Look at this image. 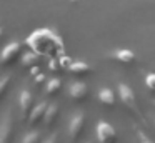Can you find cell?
I'll use <instances>...</instances> for the list:
<instances>
[{
	"instance_id": "cell-20",
	"label": "cell",
	"mask_w": 155,
	"mask_h": 143,
	"mask_svg": "<svg viewBox=\"0 0 155 143\" xmlns=\"http://www.w3.org/2000/svg\"><path fill=\"white\" fill-rule=\"evenodd\" d=\"M44 143H58V140H57V135H52V136H48V138L45 140Z\"/></svg>"
},
{
	"instance_id": "cell-3",
	"label": "cell",
	"mask_w": 155,
	"mask_h": 143,
	"mask_svg": "<svg viewBox=\"0 0 155 143\" xmlns=\"http://www.w3.org/2000/svg\"><path fill=\"white\" fill-rule=\"evenodd\" d=\"M14 138V113L8 108L0 122V143H12Z\"/></svg>"
},
{
	"instance_id": "cell-5",
	"label": "cell",
	"mask_w": 155,
	"mask_h": 143,
	"mask_svg": "<svg viewBox=\"0 0 155 143\" xmlns=\"http://www.w3.org/2000/svg\"><path fill=\"white\" fill-rule=\"evenodd\" d=\"M85 130V113L78 112L72 116L70 123H68V135H70V141L75 143L82 136Z\"/></svg>"
},
{
	"instance_id": "cell-22",
	"label": "cell",
	"mask_w": 155,
	"mask_h": 143,
	"mask_svg": "<svg viewBox=\"0 0 155 143\" xmlns=\"http://www.w3.org/2000/svg\"><path fill=\"white\" fill-rule=\"evenodd\" d=\"M153 123H155V120H153Z\"/></svg>"
},
{
	"instance_id": "cell-15",
	"label": "cell",
	"mask_w": 155,
	"mask_h": 143,
	"mask_svg": "<svg viewBox=\"0 0 155 143\" xmlns=\"http://www.w3.org/2000/svg\"><path fill=\"white\" fill-rule=\"evenodd\" d=\"M10 82H12V76H10V75L4 76V78H0V100L5 96L8 86H10Z\"/></svg>"
},
{
	"instance_id": "cell-12",
	"label": "cell",
	"mask_w": 155,
	"mask_h": 143,
	"mask_svg": "<svg viewBox=\"0 0 155 143\" xmlns=\"http://www.w3.org/2000/svg\"><path fill=\"white\" fill-rule=\"evenodd\" d=\"M58 115H60V110H58V106H57V105H48L47 113H45V118H44L45 125H47V126H52V125H54V123L58 120Z\"/></svg>"
},
{
	"instance_id": "cell-21",
	"label": "cell",
	"mask_w": 155,
	"mask_h": 143,
	"mask_svg": "<svg viewBox=\"0 0 155 143\" xmlns=\"http://www.w3.org/2000/svg\"><path fill=\"white\" fill-rule=\"evenodd\" d=\"M0 37H2V30H0Z\"/></svg>"
},
{
	"instance_id": "cell-13",
	"label": "cell",
	"mask_w": 155,
	"mask_h": 143,
	"mask_svg": "<svg viewBox=\"0 0 155 143\" xmlns=\"http://www.w3.org/2000/svg\"><path fill=\"white\" fill-rule=\"evenodd\" d=\"M38 62H40V58H38V55L34 53V52H28V53H25V55L22 57V65H24L27 70H32L34 67H37Z\"/></svg>"
},
{
	"instance_id": "cell-8",
	"label": "cell",
	"mask_w": 155,
	"mask_h": 143,
	"mask_svg": "<svg viewBox=\"0 0 155 143\" xmlns=\"http://www.w3.org/2000/svg\"><path fill=\"white\" fill-rule=\"evenodd\" d=\"M112 60H115L117 63H122V65H130V63L135 62V53L130 52V50H115L114 53H112Z\"/></svg>"
},
{
	"instance_id": "cell-19",
	"label": "cell",
	"mask_w": 155,
	"mask_h": 143,
	"mask_svg": "<svg viewBox=\"0 0 155 143\" xmlns=\"http://www.w3.org/2000/svg\"><path fill=\"white\" fill-rule=\"evenodd\" d=\"M44 82H45V75H42V73H38V75L35 76V83H37V85H42Z\"/></svg>"
},
{
	"instance_id": "cell-11",
	"label": "cell",
	"mask_w": 155,
	"mask_h": 143,
	"mask_svg": "<svg viewBox=\"0 0 155 143\" xmlns=\"http://www.w3.org/2000/svg\"><path fill=\"white\" fill-rule=\"evenodd\" d=\"M98 102L102 103V105L105 106H114L115 105V96H114V92H112L110 88H102L100 92H98Z\"/></svg>"
},
{
	"instance_id": "cell-17",
	"label": "cell",
	"mask_w": 155,
	"mask_h": 143,
	"mask_svg": "<svg viewBox=\"0 0 155 143\" xmlns=\"http://www.w3.org/2000/svg\"><path fill=\"white\" fill-rule=\"evenodd\" d=\"M145 85L150 92H155V73H148L145 76Z\"/></svg>"
},
{
	"instance_id": "cell-18",
	"label": "cell",
	"mask_w": 155,
	"mask_h": 143,
	"mask_svg": "<svg viewBox=\"0 0 155 143\" xmlns=\"http://www.w3.org/2000/svg\"><path fill=\"white\" fill-rule=\"evenodd\" d=\"M137 136H138V140H140V143H153L143 132H142V130H137Z\"/></svg>"
},
{
	"instance_id": "cell-16",
	"label": "cell",
	"mask_w": 155,
	"mask_h": 143,
	"mask_svg": "<svg viewBox=\"0 0 155 143\" xmlns=\"http://www.w3.org/2000/svg\"><path fill=\"white\" fill-rule=\"evenodd\" d=\"M22 143H40V133L38 132H32V133H27L22 140Z\"/></svg>"
},
{
	"instance_id": "cell-6",
	"label": "cell",
	"mask_w": 155,
	"mask_h": 143,
	"mask_svg": "<svg viewBox=\"0 0 155 143\" xmlns=\"http://www.w3.org/2000/svg\"><path fill=\"white\" fill-rule=\"evenodd\" d=\"M32 105H34V96L28 90H22L18 95V106H20V116L22 120H28L32 113Z\"/></svg>"
},
{
	"instance_id": "cell-9",
	"label": "cell",
	"mask_w": 155,
	"mask_h": 143,
	"mask_svg": "<svg viewBox=\"0 0 155 143\" xmlns=\"http://www.w3.org/2000/svg\"><path fill=\"white\" fill-rule=\"evenodd\" d=\"M47 108H48L47 103H38L37 106H34V110H32V113H30V118H28V123H30V125H37V123L44 122Z\"/></svg>"
},
{
	"instance_id": "cell-10",
	"label": "cell",
	"mask_w": 155,
	"mask_h": 143,
	"mask_svg": "<svg viewBox=\"0 0 155 143\" xmlns=\"http://www.w3.org/2000/svg\"><path fill=\"white\" fill-rule=\"evenodd\" d=\"M68 70L75 76H84L87 73H90V65H87L85 62H74V63H70Z\"/></svg>"
},
{
	"instance_id": "cell-4",
	"label": "cell",
	"mask_w": 155,
	"mask_h": 143,
	"mask_svg": "<svg viewBox=\"0 0 155 143\" xmlns=\"http://www.w3.org/2000/svg\"><path fill=\"white\" fill-rule=\"evenodd\" d=\"M95 132H97L98 143H115L117 141V132H115V128L108 122L100 120V122L97 123Z\"/></svg>"
},
{
	"instance_id": "cell-14",
	"label": "cell",
	"mask_w": 155,
	"mask_h": 143,
	"mask_svg": "<svg viewBox=\"0 0 155 143\" xmlns=\"http://www.w3.org/2000/svg\"><path fill=\"white\" fill-rule=\"evenodd\" d=\"M62 88V82L58 78H52L48 85H45V95L47 96H55Z\"/></svg>"
},
{
	"instance_id": "cell-7",
	"label": "cell",
	"mask_w": 155,
	"mask_h": 143,
	"mask_svg": "<svg viewBox=\"0 0 155 143\" xmlns=\"http://www.w3.org/2000/svg\"><path fill=\"white\" fill-rule=\"evenodd\" d=\"M68 95H70V98L74 100V102L80 103V102H84V100L87 98L88 88H87V85H85V83L75 82V83H72L70 88H68Z\"/></svg>"
},
{
	"instance_id": "cell-2",
	"label": "cell",
	"mask_w": 155,
	"mask_h": 143,
	"mask_svg": "<svg viewBox=\"0 0 155 143\" xmlns=\"http://www.w3.org/2000/svg\"><path fill=\"white\" fill-rule=\"evenodd\" d=\"M20 53H22V45L20 43H17V42L8 43V45L2 50V53H0V65L2 67L14 65V63L18 60Z\"/></svg>"
},
{
	"instance_id": "cell-1",
	"label": "cell",
	"mask_w": 155,
	"mask_h": 143,
	"mask_svg": "<svg viewBox=\"0 0 155 143\" xmlns=\"http://www.w3.org/2000/svg\"><path fill=\"white\" fill-rule=\"evenodd\" d=\"M118 98H120L122 105L128 110L134 116H137L138 120L143 122V116H142V112L137 105V98H135V93L127 83H118Z\"/></svg>"
}]
</instances>
